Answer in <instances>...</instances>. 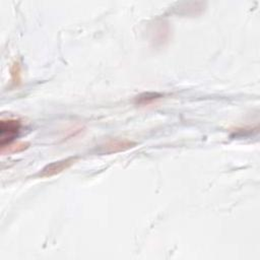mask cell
<instances>
[{
    "label": "cell",
    "instance_id": "6",
    "mask_svg": "<svg viewBox=\"0 0 260 260\" xmlns=\"http://www.w3.org/2000/svg\"><path fill=\"white\" fill-rule=\"evenodd\" d=\"M12 77L15 84H19L21 82V67L19 63H15L12 68Z\"/></svg>",
    "mask_w": 260,
    "mask_h": 260
},
{
    "label": "cell",
    "instance_id": "1",
    "mask_svg": "<svg viewBox=\"0 0 260 260\" xmlns=\"http://www.w3.org/2000/svg\"><path fill=\"white\" fill-rule=\"evenodd\" d=\"M22 124L17 119H2L0 121V145L5 147L18 137Z\"/></svg>",
    "mask_w": 260,
    "mask_h": 260
},
{
    "label": "cell",
    "instance_id": "5",
    "mask_svg": "<svg viewBox=\"0 0 260 260\" xmlns=\"http://www.w3.org/2000/svg\"><path fill=\"white\" fill-rule=\"evenodd\" d=\"M163 97L162 94L159 93H143L140 96H138L136 98V104L138 105H148L159 99H161Z\"/></svg>",
    "mask_w": 260,
    "mask_h": 260
},
{
    "label": "cell",
    "instance_id": "2",
    "mask_svg": "<svg viewBox=\"0 0 260 260\" xmlns=\"http://www.w3.org/2000/svg\"><path fill=\"white\" fill-rule=\"evenodd\" d=\"M79 159L77 157H69L60 161H56L53 163L48 164L45 166L38 174L40 178H50L53 176H56L65 170L69 169L71 166H73Z\"/></svg>",
    "mask_w": 260,
    "mask_h": 260
},
{
    "label": "cell",
    "instance_id": "3",
    "mask_svg": "<svg viewBox=\"0 0 260 260\" xmlns=\"http://www.w3.org/2000/svg\"><path fill=\"white\" fill-rule=\"evenodd\" d=\"M136 146V142L126 139V138H114L106 141L102 146V153L107 155H112L116 153H121L133 148Z\"/></svg>",
    "mask_w": 260,
    "mask_h": 260
},
{
    "label": "cell",
    "instance_id": "4",
    "mask_svg": "<svg viewBox=\"0 0 260 260\" xmlns=\"http://www.w3.org/2000/svg\"><path fill=\"white\" fill-rule=\"evenodd\" d=\"M30 143L29 142H17V143H11L5 147H2V155H12V154H18L21 152L26 151L29 148Z\"/></svg>",
    "mask_w": 260,
    "mask_h": 260
}]
</instances>
